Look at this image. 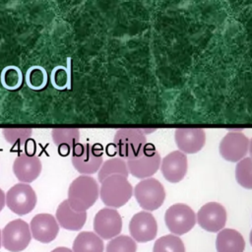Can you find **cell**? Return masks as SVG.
<instances>
[{"label": "cell", "mask_w": 252, "mask_h": 252, "mask_svg": "<svg viewBox=\"0 0 252 252\" xmlns=\"http://www.w3.org/2000/svg\"><path fill=\"white\" fill-rule=\"evenodd\" d=\"M135 240L127 235H119L112 238L106 245V252H136Z\"/></svg>", "instance_id": "cell-28"}, {"label": "cell", "mask_w": 252, "mask_h": 252, "mask_svg": "<svg viewBox=\"0 0 252 252\" xmlns=\"http://www.w3.org/2000/svg\"><path fill=\"white\" fill-rule=\"evenodd\" d=\"M216 248L218 252H243L245 241L239 231L223 228L217 235Z\"/></svg>", "instance_id": "cell-19"}, {"label": "cell", "mask_w": 252, "mask_h": 252, "mask_svg": "<svg viewBox=\"0 0 252 252\" xmlns=\"http://www.w3.org/2000/svg\"><path fill=\"white\" fill-rule=\"evenodd\" d=\"M98 184L90 175H80L75 178L68 189V203L76 212H86L97 200Z\"/></svg>", "instance_id": "cell-1"}, {"label": "cell", "mask_w": 252, "mask_h": 252, "mask_svg": "<svg viewBox=\"0 0 252 252\" xmlns=\"http://www.w3.org/2000/svg\"><path fill=\"white\" fill-rule=\"evenodd\" d=\"M112 175H123L125 177L129 175L127 162L121 158H112L105 160L98 170L97 178L101 183L105 178Z\"/></svg>", "instance_id": "cell-22"}, {"label": "cell", "mask_w": 252, "mask_h": 252, "mask_svg": "<svg viewBox=\"0 0 252 252\" xmlns=\"http://www.w3.org/2000/svg\"><path fill=\"white\" fill-rule=\"evenodd\" d=\"M129 231L137 242H149L157 236L158 223L151 213L142 211L132 217L129 222Z\"/></svg>", "instance_id": "cell-12"}, {"label": "cell", "mask_w": 252, "mask_h": 252, "mask_svg": "<svg viewBox=\"0 0 252 252\" xmlns=\"http://www.w3.org/2000/svg\"><path fill=\"white\" fill-rule=\"evenodd\" d=\"M42 169L41 160L35 155L29 156L20 154L13 162V172L22 183H31L40 174Z\"/></svg>", "instance_id": "cell-15"}, {"label": "cell", "mask_w": 252, "mask_h": 252, "mask_svg": "<svg viewBox=\"0 0 252 252\" xmlns=\"http://www.w3.org/2000/svg\"><path fill=\"white\" fill-rule=\"evenodd\" d=\"M175 143L183 154H195L206 143L205 131L201 128H179L174 132Z\"/></svg>", "instance_id": "cell-17"}, {"label": "cell", "mask_w": 252, "mask_h": 252, "mask_svg": "<svg viewBox=\"0 0 252 252\" xmlns=\"http://www.w3.org/2000/svg\"><path fill=\"white\" fill-rule=\"evenodd\" d=\"M187 167V157L180 151H173L167 154L162 158L160 165L163 177L171 183L181 181L186 175Z\"/></svg>", "instance_id": "cell-16"}, {"label": "cell", "mask_w": 252, "mask_h": 252, "mask_svg": "<svg viewBox=\"0 0 252 252\" xmlns=\"http://www.w3.org/2000/svg\"><path fill=\"white\" fill-rule=\"evenodd\" d=\"M6 196V206L15 214L24 216L31 213L36 205V194L28 183H17L12 186Z\"/></svg>", "instance_id": "cell-7"}, {"label": "cell", "mask_w": 252, "mask_h": 252, "mask_svg": "<svg viewBox=\"0 0 252 252\" xmlns=\"http://www.w3.org/2000/svg\"><path fill=\"white\" fill-rule=\"evenodd\" d=\"M55 217L61 227L73 231L80 230L87 220V213L74 211L67 200H64L59 204Z\"/></svg>", "instance_id": "cell-18"}, {"label": "cell", "mask_w": 252, "mask_h": 252, "mask_svg": "<svg viewBox=\"0 0 252 252\" xmlns=\"http://www.w3.org/2000/svg\"><path fill=\"white\" fill-rule=\"evenodd\" d=\"M153 252H185V246L180 237L167 234L156 240Z\"/></svg>", "instance_id": "cell-23"}, {"label": "cell", "mask_w": 252, "mask_h": 252, "mask_svg": "<svg viewBox=\"0 0 252 252\" xmlns=\"http://www.w3.org/2000/svg\"><path fill=\"white\" fill-rule=\"evenodd\" d=\"M48 81V76L44 68L40 66L31 67L26 74V83L32 90H42Z\"/></svg>", "instance_id": "cell-26"}, {"label": "cell", "mask_w": 252, "mask_h": 252, "mask_svg": "<svg viewBox=\"0 0 252 252\" xmlns=\"http://www.w3.org/2000/svg\"><path fill=\"white\" fill-rule=\"evenodd\" d=\"M102 239L92 231L80 232L73 242V252H103Z\"/></svg>", "instance_id": "cell-21"}, {"label": "cell", "mask_w": 252, "mask_h": 252, "mask_svg": "<svg viewBox=\"0 0 252 252\" xmlns=\"http://www.w3.org/2000/svg\"><path fill=\"white\" fill-rule=\"evenodd\" d=\"M167 228L176 235H182L190 231L196 223L194 211L186 204L177 203L170 206L164 215Z\"/></svg>", "instance_id": "cell-8"}, {"label": "cell", "mask_w": 252, "mask_h": 252, "mask_svg": "<svg viewBox=\"0 0 252 252\" xmlns=\"http://www.w3.org/2000/svg\"><path fill=\"white\" fill-rule=\"evenodd\" d=\"M51 136L59 155L68 156L80 141V130L77 128H54L51 131Z\"/></svg>", "instance_id": "cell-20"}, {"label": "cell", "mask_w": 252, "mask_h": 252, "mask_svg": "<svg viewBox=\"0 0 252 252\" xmlns=\"http://www.w3.org/2000/svg\"><path fill=\"white\" fill-rule=\"evenodd\" d=\"M249 139L241 132L227 133L220 143V154L227 161L238 162L248 153Z\"/></svg>", "instance_id": "cell-11"}, {"label": "cell", "mask_w": 252, "mask_h": 252, "mask_svg": "<svg viewBox=\"0 0 252 252\" xmlns=\"http://www.w3.org/2000/svg\"><path fill=\"white\" fill-rule=\"evenodd\" d=\"M30 229L32 238L41 243H49L56 238L59 232V224L52 215L42 213L32 219Z\"/></svg>", "instance_id": "cell-13"}, {"label": "cell", "mask_w": 252, "mask_h": 252, "mask_svg": "<svg viewBox=\"0 0 252 252\" xmlns=\"http://www.w3.org/2000/svg\"><path fill=\"white\" fill-rule=\"evenodd\" d=\"M4 138L7 142L19 148L25 146L26 142L31 138L32 129L31 128H5L2 130Z\"/></svg>", "instance_id": "cell-27"}, {"label": "cell", "mask_w": 252, "mask_h": 252, "mask_svg": "<svg viewBox=\"0 0 252 252\" xmlns=\"http://www.w3.org/2000/svg\"><path fill=\"white\" fill-rule=\"evenodd\" d=\"M51 252H73V251H72L71 249L67 248V247H62V246H60V247H57V248L53 249Z\"/></svg>", "instance_id": "cell-32"}, {"label": "cell", "mask_w": 252, "mask_h": 252, "mask_svg": "<svg viewBox=\"0 0 252 252\" xmlns=\"http://www.w3.org/2000/svg\"><path fill=\"white\" fill-rule=\"evenodd\" d=\"M249 239H250V243H251V245H252V229H251V231H250V237H249Z\"/></svg>", "instance_id": "cell-34"}, {"label": "cell", "mask_w": 252, "mask_h": 252, "mask_svg": "<svg viewBox=\"0 0 252 252\" xmlns=\"http://www.w3.org/2000/svg\"><path fill=\"white\" fill-rule=\"evenodd\" d=\"M68 75H67V70L64 67H57L53 69L52 71V76H51V83L54 88L58 90H63L67 87V82H68Z\"/></svg>", "instance_id": "cell-29"}, {"label": "cell", "mask_w": 252, "mask_h": 252, "mask_svg": "<svg viewBox=\"0 0 252 252\" xmlns=\"http://www.w3.org/2000/svg\"><path fill=\"white\" fill-rule=\"evenodd\" d=\"M128 171L137 178L146 179L154 175L160 166V156L154 149L146 150L145 154L138 158L127 160Z\"/></svg>", "instance_id": "cell-14"}, {"label": "cell", "mask_w": 252, "mask_h": 252, "mask_svg": "<svg viewBox=\"0 0 252 252\" xmlns=\"http://www.w3.org/2000/svg\"><path fill=\"white\" fill-rule=\"evenodd\" d=\"M248 152L250 155V158L252 159V139L249 140V148H248Z\"/></svg>", "instance_id": "cell-33"}, {"label": "cell", "mask_w": 252, "mask_h": 252, "mask_svg": "<svg viewBox=\"0 0 252 252\" xmlns=\"http://www.w3.org/2000/svg\"><path fill=\"white\" fill-rule=\"evenodd\" d=\"M235 178L243 188L252 189V159L250 158H244L237 162Z\"/></svg>", "instance_id": "cell-24"}, {"label": "cell", "mask_w": 252, "mask_h": 252, "mask_svg": "<svg viewBox=\"0 0 252 252\" xmlns=\"http://www.w3.org/2000/svg\"><path fill=\"white\" fill-rule=\"evenodd\" d=\"M24 148H25V150H26V152H24L25 154H27V155H29V156H33V155H34V153H35V144H34V141H33V140L29 139V140L26 142Z\"/></svg>", "instance_id": "cell-30"}, {"label": "cell", "mask_w": 252, "mask_h": 252, "mask_svg": "<svg viewBox=\"0 0 252 252\" xmlns=\"http://www.w3.org/2000/svg\"><path fill=\"white\" fill-rule=\"evenodd\" d=\"M136 201L145 211H155L164 202L165 191L163 185L156 178L141 180L134 188Z\"/></svg>", "instance_id": "cell-5"}, {"label": "cell", "mask_w": 252, "mask_h": 252, "mask_svg": "<svg viewBox=\"0 0 252 252\" xmlns=\"http://www.w3.org/2000/svg\"><path fill=\"white\" fill-rule=\"evenodd\" d=\"M133 187L127 177L112 175L101 182L99 197L104 205L115 209L124 206L132 197Z\"/></svg>", "instance_id": "cell-3"}, {"label": "cell", "mask_w": 252, "mask_h": 252, "mask_svg": "<svg viewBox=\"0 0 252 252\" xmlns=\"http://www.w3.org/2000/svg\"><path fill=\"white\" fill-rule=\"evenodd\" d=\"M71 153L72 164L82 175L98 171L102 164V149L99 145L78 143L73 147Z\"/></svg>", "instance_id": "cell-4"}, {"label": "cell", "mask_w": 252, "mask_h": 252, "mask_svg": "<svg viewBox=\"0 0 252 252\" xmlns=\"http://www.w3.org/2000/svg\"><path fill=\"white\" fill-rule=\"evenodd\" d=\"M31 239L32 233L30 225L21 219L8 222L1 232L2 245L10 252L23 251L28 247Z\"/></svg>", "instance_id": "cell-6"}, {"label": "cell", "mask_w": 252, "mask_h": 252, "mask_svg": "<svg viewBox=\"0 0 252 252\" xmlns=\"http://www.w3.org/2000/svg\"><path fill=\"white\" fill-rule=\"evenodd\" d=\"M94 229L101 239L114 238L122 229L121 216L115 209L103 208L94 216Z\"/></svg>", "instance_id": "cell-9"}, {"label": "cell", "mask_w": 252, "mask_h": 252, "mask_svg": "<svg viewBox=\"0 0 252 252\" xmlns=\"http://www.w3.org/2000/svg\"><path fill=\"white\" fill-rule=\"evenodd\" d=\"M24 81L22 71L16 66H8L2 70L1 73V84L7 90L19 89Z\"/></svg>", "instance_id": "cell-25"}, {"label": "cell", "mask_w": 252, "mask_h": 252, "mask_svg": "<svg viewBox=\"0 0 252 252\" xmlns=\"http://www.w3.org/2000/svg\"><path fill=\"white\" fill-rule=\"evenodd\" d=\"M196 221L205 230L217 232L221 230L226 222V211L217 202L205 204L197 213Z\"/></svg>", "instance_id": "cell-10"}, {"label": "cell", "mask_w": 252, "mask_h": 252, "mask_svg": "<svg viewBox=\"0 0 252 252\" xmlns=\"http://www.w3.org/2000/svg\"><path fill=\"white\" fill-rule=\"evenodd\" d=\"M5 205H6V196L4 191L0 188V212L3 210Z\"/></svg>", "instance_id": "cell-31"}, {"label": "cell", "mask_w": 252, "mask_h": 252, "mask_svg": "<svg viewBox=\"0 0 252 252\" xmlns=\"http://www.w3.org/2000/svg\"><path fill=\"white\" fill-rule=\"evenodd\" d=\"M113 145L118 156L131 160L143 156L147 150V140L141 129H118L113 138Z\"/></svg>", "instance_id": "cell-2"}, {"label": "cell", "mask_w": 252, "mask_h": 252, "mask_svg": "<svg viewBox=\"0 0 252 252\" xmlns=\"http://www.w3.org/2000/svg\"><path fill=\"white\" fill-rule=\"evenodd\" d=\"M1 245H2V241H1V231H0V248H1Z\"/></svg>", "instance_id": "cell-35"}]
</instances>
